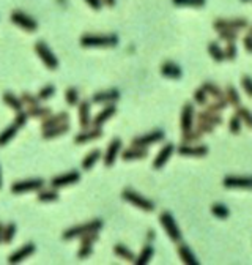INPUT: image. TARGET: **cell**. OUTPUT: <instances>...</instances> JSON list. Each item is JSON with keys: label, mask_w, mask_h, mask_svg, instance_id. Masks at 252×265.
<instances>
[{"label": "cell", "mask_w": 252, "mask_h": 265, "mask_svg": "<svg viewBox=\"0 0 252 265\" xmlns=\"http://www.w3.org/2000/svg\"><path fill=\"white\" fill-rule=\"evenodd\" d=\"M118 37L115 33H84L81 37L82 48H115L118 44Z\"/></svg>", "instance_id": "cell-1"}, {"label": "cell", "mask_w": 252, "mask_h": 265, "mask_svg": "<svg viewBox=\"0 0 252 265\" xmlns=\"http://www.w3.org/2000/svg\"><path fill=\"white\" fill-rule=\"evenodd\" d=\"M104 223L103 219H92V221H87L84 224H78V226H73L70 229H67L62 234L63 240H73V238H81L82 235L89 234V232H95L98 230L100 232L103 229Z\"/></svg>", "instance_id": "cell-2"}, {"label": "cell", "mask_w": 252, "mask_h": 265, "mask_svg": "<svg viewBox=\"0 0 252 265\" xmlns=\"http://www.w3.org/2000/svg\"><path fill=\"white\" fill-rule=\"evenodd\" d=\"M122 199H123V201H126V202H129L131 205L144 210V212H153V210H155V204H153L150 199H147L145 196L136 193L134 190H131V188L123 190Z\"/></svg>", "instance_id": "cell-3"}, {"label": "cell", "mask_w": 252, "mask_h": 265, "mask_svg": "<svg viewBox=\"0 0 252 265\" xmlns=\"http://www.w3.org/2000/svg\"><path fill=\"white\" fill-rule=\"evenodd\" d=\"M35 52L40 57V60L45 63V66L48 70L54 71L59 68V59L56 57V54L51 51V48L45 41H37L35 43Z\"/></svg>", "instance_id": "cell-4"}, {"label": "cell", "mask_w": 252, "mask_h": 265, "mask_svg": "<svg viewBox=\"0 0 252 265\" xmlns=\"http://www.w3.org/2000/svg\"><path fill=\"white\" fill-rule=\"evenodd\" d=\"M159 223H161V226L164 227V230H166V234H167V237L172 240V241H175V243H180L181 241V230H180V227L177 226V223H175V219H173V216H172V213L170 212H162L161 215H159Z\"/></svg>", "instance_id": "cell-5"}, {"label": "cell", "mask_w": 252, "mask_h": 265, "mask_svg": "<svg viewBox=\"0 0 252 265\" xmlns=\"http://www.w3.org/2000/svg\"><path fill=\"white\" fill-rule=\"evenodd\" d=\"M10 21L13 22V24L19 29H23L24 32H29V33H34L38 30V22L29 16L24 11H19V10H15L12 16H10Z\"/></svg>", "instance_id": "cell-6"}, {"label": "cell", "mask_w": 252, "mask_h": 265, "mask_svg": "<svg viewBox=\"0 0 252 265\" xmlns=\"http://www.w3.org/2000/svg\"><path fill=\"white\" fill-rule=\"evenodd\" d=\"M43 186H45V180L43 179H30V180L15 182L10 190H12L13 194H24V193H30V191H38Z\"/></svg>", "instance_id": "cell-7"}, {"label": "cell", "mask_w": 252, "mask_h": 265, "mask_svg": "<svg viewBox=\"0 0 252 265\" xmlns=\"http://www.w3.org/2000/svg\"><path fill=\"white\" fill-rule=\"evenodd\" d=\"M79 180H81L79 171H68V172H63V174H59L56 177H52L51 186L56 188V190H60V188H65V186H70V185L78 183Z\"/></svg>", "instance_id": "cell-8"}, {"label": "cell", "mask_w": 252, "mask_h": 265, "mask_svg": "<svg viewBox=\"0 0 252 265\" xmlns=\"http://www.w3.org/2000/svg\"><path fill=\"white\" fill-rule=\"evenodd\" d=\"M213 29L217 30H224V29H233V30H243L247 29V19L244 18H235V19H224V18H217L213 21Z\"/></svg>", "instance_id": "cell-9"}, {"label": "cell", "mask_w": 252, "mask_h": 265, "mask_svg": "<svg viewBox=\"0 0 252 265\" xmlns=\"http://www.w3.org/2000/svg\"><path fill=\"white\" fill-rule=\"evenodd\" d=\"M164 131L162 129H155L151 132H147V135H142V136H136L131 141V146H137V147H148L153 146V144L161 142L164 139Z\"/></svg>", "instance_id": "cell-10"}, {"label": "cell", "mask_w": 252, "mask_h": 265, "mask_svg": "<svg viewBox=\"0 0 252 265\" xmlns=\"http://www.w3.org/2000/svg\"><path fill=\"white\" fill-rule=\"evenodd\" d=\"M222 185L228 190H252V175L239 177V175H227Z\"/></svg>", "instance_id": "cell-11"}, {"label": "cell", "mask_w": 252, "mask_h": 265, "mask_svg": "<svg viewBox=\"0 0 252 265\" xmlns=\"http://www.w3.org/2000/svg\"><path fill=\"white\" fill-rule=\"evenodd\" d=\"M208 147L200 144V146H192V144H181L177 147V153L181 157H194V158H203L208 155Z\"/></svg>", "instance_id": "cell-12"}, {"label": "cell", "mask_w": 252, "mask_h": 265, "mask_svg": "<svg viewBox=\"0 0 252 265\" xmlns=\"http://www.w3.org/2000/svg\"><path fill=\"white\" fill-rule=\"evenodd\" d=\"M122 146H123L122 139L115 138V139L111 141V144L107 146V150H106V153H104V158H103L106 168H112V166L115 164L120 152H122Z\"/></svg>", "instance_id": "cell-13"}, {"label": "cell", "mask_w": 252, "mask_h": 265, "mask_svg": "<svg viewBox=\"0 0 252 265\" xmlns=\"http://www.w3.org/2000/svg\"><path fill=\"white\" fill-rule=\"evenodd\" d=\"M194 117H195V110L192 103H186L181 109V117H180V128L181 131H189L192 129L194 125Z\"/></svg>", "instance_id": "cell-14"}, {"label": "cell", "mask_w": 252, "mask_h": 265, "mask_svg": "<svg viewBox=\"0 0 252 265\" xmlns=\"http://www.w3.org/2000/svg\"><path fill=\"white\" fill-rule=\"evenodd\" d=\"M103 136V129L98 128V126H93V128H85L82 129L81 132L74 136V144H87V142H92V141H96Z\"/></svg>", "instance_id": "cell-15"}, {"label": "cell", "mask_w": 252, "mask_h": 265, "mask_svg": "<svg viewBox=\"0 0 252 265\" xmlns=\"http://www.w3.org/2000/svg\"><path fill=\"white\" fill-rule=\"evenodd\" d=\"M173 152H175V146H173V144H166V146H164V147L158 152L156 158L153 160V168H155V169L164 168V166L167 164V161L172 158Z\"/></svg>", "instance_id": "cell-16"}, {"label": "cell", "mask_w": 252, "mask_h": 265, "mask_svg": "<svg viewBox=\"0 0 252 265\" xmlns=\"http://www.w3.org/2000/svg\"><path fill=\"white\" fill-rule=\"evenodd\" d=\"M120 99V92L117 88H111V90H104V92H98L92 96V101L96 104H111Z\"/></svg>", "instance_id": "cell-17"}, {"label": "cell", "mask_w": 252, "mask_h": 265, "mask_svg": "<svg viewBox=\"0 0 252 265\" xmlns=\"http://www.w3.org/2000/svg\"><path fill=\"white\" fill-rule=\"evenodd\" d=\"M34 252H35V245H34V243H26V245H23L19 249H16L12 256L8 257V263L23 262V260L29 259V256H32Z\"/></svg>", "instance_id": "cell-18"}, {"label": "cell", "mask_w": 252, "mask_h": 265, "mask_svg": "<svg viewBox=\"0 0 252 265\" xmlns=\"http://www.w3.org/2000/svg\"><path fill=\"white\" fill-rule=\"evenodd\" d=\"M78 118H79V126L82 129L85 128H90L92 126V117H90V101H79L78 104Z\"/></svg>", "instance_id": "cell-19"}, {"label": "cell", "mask_w": 252, "mask_h": 265, "mask_svg": "<svg viewBox=\"0 0 252 265\" xmlns=\"http://www.w3.org/2000/svg\"><path fill=\"white\" fill-rule=\"evenodd\" d=\"M117 114V107L114 103L111 104H107L103 110H100V112L96 114V117L92 120V126H98V128H101L107 120H111L114 115Z\"/></svg>", "instance_id": "cell-20"}, {"label": "cell", "mask_w": 252, "mask_h": 265, "mask_svg": "<svg viewBox=\"0 0 252 265\" xmlns=\"http://www.w3.org/2000/svg\"><path fill=\"white\" fill-rule=\"evenodd\" d=\"M148 157V150L147 147H137V146H131L129 149L122 152V158L125 161H134V160H144Z\"/></svg>", "instance_id": "cell-21"}, {"label": "cell", "mask_w": 252, "mask_h": 265, "mask_svg": "<svg viewBox=\"0 0 252 265\" xmlns=\"http://www.w3.org/2000/svg\"><path fill=\"white\" fill-rule=\"evenodd\" d=\"M70 121V114L68 112H59L56 115H49L46 117L45 120L41 121V129H49L52 126H57V125H62V123H67Z\"/></svg>", "instance_id": "cell-22"}, {"label": "cell", "mask_w": 252, "mask_h": 265, "mask_svg": "<svg viewBox=\"0 0 252 265\" xmlns=\"http://www.w3.org/2000/svg\"><path fill=\"white\" fill-rule=\"evenodd\" d=\"M161 74L164 77H167V79H180V77L183 76V70L177 63L167 60V62H164L162 66H161Z\"/></svg>", "instance_id": "cell-23"}, {"label": "cell", "mask_w": 252, "mask_h": 265, "mask_svg": "<svg viewBox=\"0 0 252 265\" xmlns=\"http://www.w3.org/2000/svg\"><path fill=\"white\" fill-rule=\"evenodd\" d=\"M71 128L70 125V121H67V123H62V125H57V126H52L49 129H43V139H46V141H51V139H56L62 135H65V132H68Z\"/></svg>", "instance_id": "cell-24"}, {"label": "cell", "mask_w": 252, "mask_h": 265, "mask_svg": "<svg viewBox=\"0 0 252 265\" xmlns=\"http://www.w3.org/2000/svg\"><path fill=\"white\" fill-rule=\"evenodd\" d=\"M177 251H178V256H180V259H181L183 263H186V265H199V263H200L199 259L195 257V254L191 251L189 246L180 245Z\"/></svg>", "instance_id": "cell-25"}, {"label": "cell", "mask_w": 252, "mask_h": 265, "mask_svg": "<svg viewBox=\"0 0 252 265\" xmlns=\"http://www.w3.org/2000/svg\"><path fill=\"white\" fill-rule=\"evenodd\" d=\"M100 158H101V150L100 149H93L92 152L87 153L85 158L82 160V169L84 171H90Z\"/></svg>", "instance_id": "cell-26"}, {"label": "cell", "mask_w": 252, "mask_h": 265, "mask_svg": "<svg viewBox=\"0 0 252 265\" xmlns=\"http://www.w3.org/2000/svg\"><path fill=\"white\" fill-rule=\"evenodd\" d=\"M37 201L38 202H45V204H49V202H57L59 201V193L56 188H51V190H38V196H37Z\"/></svg>", "instance_id": "cell-27"}, {"label": "cell", "mask_w": 252, "mask_h": 265, "mask_svg": "<svg viewBox=\"0 0 252 265\" xmlns=\"http://www.w3.org/2000/svg\"><path fill=\"white\" fill-rule=\"evenodd\" d=\"M2 99H4V103H5L10 109L16 110V112H19V110H23V107H24L23 99L18 98V96L13 95V93H10V92L4 93V95H2Z\"/></svg>", "instance_id": "cell-28"}, {"label": "cell", "mask_w": 252, "mask_h": 265, "mask_svg": "<svg viewBox=\"0 0 252 265\" xmlns=\"http://www.w3.org/2000/svg\"><path fill=\"white\" fill-rule=\"evenodd\" d=\"M26 112H27V115H29V117L41 118V120H45L46 117H49V115L52 114L49 107L40 106V104H35V106H30V107H27Z\"/></svg>", "instance_id": "cell-29"}, {"label": "cell", "mask_w": 252, "mask_h": 265, "mask_svg": "<svg viewBox=\"0 0 252 265\" xmlns=\"http://www.w3.org/2000/svg\"><path fill=\"white\" fill-rule=\"evenodd\" d=\"M206 49H208V54H210V57L214 60V62H217V63H221V62H224L225 60V55H224V51H222V48L219 46V44L216 43V41H211V43H208V46H206Z\"/></svg>", "instance_id": "cell-30"}, {"label": "cell", "mask_w": 252, "mask_h": 265, "mask_svg": "<svg viewBox=\"0 0 252 265\" xmlns=\"http://www.w3.org/2000/svg\"><path fill=\"white\" fill-rule=\"evenodd\" d=\"M202 88H203V90L206 92V95L213 96L214 99H222V98H225V92L222 90L221 87H217L214 82L206 81V82H203Z\"/></svg>", "instance_id": "cell-31"}, {"label": "cell", "mask_w": 252, "mask_h": 265, "mask_svg": "<svg viewBox=\"0 0 252 265\" xmlns=\"http://www.w3.org/2000/svg\"><path fill=\"white\" fill-rule=\"evenodd\" d=\"M153 254H155V248H153L150 243H147V245L142 248L140 254L136 257V265H147L150 262V259L153 257Z\"/></svg>", "instance_id": "cell-32"}, {"label": "cell", "mask_w": 252, "mask_h": 265, "mask_svg": "<svg viewBox=\"0 0 252 265\" xmlns=\"http://www.w3.org/2000/svg\"><path fill=\"white\" fill-rule=\"evenodd\" d=\"M203 138V132L199 129H189L181 132V144H197Z\"/></svg>", "instance_id": "cell-33"}, {"label": "cell", "mask_w": 252, "mask_h": 265, "mask_svg": "<svg viewBox=\"0 0 252 265\" xmlns=\"http://www.w3.org/2000/svg\"><path fill=\"white\" fill-rule=\"evenodd\" d=\"M197 120H206V121H210L211 125L217 126V125H221L222 123V117L216 114V112H210V110H200V112H197Z\"/></svg>", "instance_id": "cell-34"}, {"label": "cell", "mask_w": 252, "mask_h": 265, "mask_svg": "<svg viewBox=\"0 0 252 265\" xmlns=\"http://www.w3.org/2000/svg\"><path fill=\"white\" fill-rule=\"evenodd\" d=\"M114 254H115L117 257L125 259V260H128V262H136L134 252L131 251L128 246H125V245H115V246H114Z\"/></svg>", "instance_id": "cell-35"}, {"label": "cell", "mask_w": 252, "mask_h": 265, "mask_svg": "<svg viewBox=\"0 0 252 265\" xmlns=\"http://www.w3.org/2000/svg\"><path fill=\"white\" fill-rule=\"evenodd\" d=\"M18 131H19V128H18L15 123H12L10 126H7L2 132H0V147L7 146V144L18 135Z\"/></svg>", "instance_id": "cell-36"}, {"label": "cell", "mask_w": 252, "mask_h": 265, "mask_svg": "<svg viewBox=\"0 0 252 265\" xmlns=\"http://www.w3.org/2000/svg\"><path fill=\"white\" fill-rule=\"evenodd\" d=\"M225 99H227V103L230 104V106H233V107H238L239 104H241V98H239V95H238V92H236V88L233 87V85H227L225 87Z\"/></svg>", "instance_id": "cell-37"}, {"label": "cell", "mask_w": 252, "mask_h": 265, "mask_svg": "<svg viewBox=\"0 0 252 265\" xmlns=\"http://www.w3.org/2000/svg\"><path fill=\"white\" fill-rule=\"evenodd\" d=\"M65 101L70 106H78L79 104V90L76 87H68L65 90Z\"/></svg>", "instance_id": "cell-38"}, {"label": "cell", "mask_w": 252, "mask_h": 265, "mask_svg": "<svg viewBox=\"0 0 252 265\" xmlns=\"http://www.w3.org/2000/svg\"><path fill=\"white\" fill-rule=\"evenodd\" d=\"M239 120L243 121V123L247 126V128H252V112L247 109V107H243V106H238L236 107V112H235Z\"/></svg>", "instance_id": "cell-39"}, {"label": "cell", "mask_w": 252, "mask_h": 265, "mask_svg": "<svg viewBox=\"0 0 252 265\" xmlns=\"http://www.w3.org/2000/svg\"><path fill=\"white\" fill-rule=\"evenodd\" d=\"M175 7H191V8H203L206 0H172Z\"/></svg>", "instance_id": "cell-40"}, {"label": "cell", "mask_w": 252, "mask_h": 265, "mask_svg": "<svg viewBox=\"0 0 252 265\" xmlns=\"http://www.w3.org/2000/svg\"><path fill=\"white\" fill-rule=\"evenodd\" d=\"M54 95H56V87H54L52 84H48V85L40 88V92H38L37 96H38L40 101H48V99H51Z\"/></svg>", "instance_id": "cell-41"}, {"label": "cell", "mask_w": 252, "mask_h": 265, "mask_svg": "<svg viewBox=\"0 0 252 265\" xmlns=\"http://www.w3.org/2000/svg\"><path fill=\"white\" fill-rule=\"evenodd\" d=\"M217 37L219 40H224V41H236L238 38V30L233 29H224V30H217Z\"/></svg>", "instance_id": "cell-42"}, {"label": "cell", "mask_w": 252, "mask_h": 265, "mask_svg": "<svg viewBox=\"0 0 252 265\" xmlns=\"http://www.w3.org/2000/svg\"><path fill=\"white\" fill-rule=\"evenodd\" d=\"M211 213H213L216 218H219V219H225V218H228V215H230V210H228L224 204H214V205L211 207Z\"/></svg>", "instance_id": "cell-43"}, {"label": "cell", "mask_w": 252, "mask_h": 265, "mask_svg": "<svg viewBox=\"0 0 252 265\" xmlns=\"http://www.w3.org/2000/svg\"><path fill=\"white\" fill-rule=\"evenodd\" d=\"M16 232H18V227L15 223H10L5 226V230H4V241L5 243H12L16 237Z\"/></svg>", "instance_id": "cell-44"}, {"label": "cell", "mask_w": 252, "mask_h": 265, "mask_svg": "<svg viewBox=\"0 0 252 265\" xmlns=\"http://www.w3.org/2000/svg\"><path fill=\"white\" fill-rule=\"evenodd\" d=\"M227 106H228L227 99L222 98V99H216V101L211 103V104H206V110H210V112H216V114H219V112H221V110H224Z\"/></svg>", "instance_id": "cell-45"}, {"label": "cell", "mask_w": 252, "mask_h": 265, "mask_svg": "<svg viewBox=\"0 0 252 265\" xmlns=\"http://www.w3.org/2000/svg\"><path fill=\"white\" fill-rule=\"evenodd\" d=\"M236 54H238V49H236L235 41H228V43H227V46H225V49H224L225 60L233 62V60L236 59Z\"/></svg>", "instance_id": "cell-46"}, {"label": "cell", "mask_w": 252, "mask_h": 265, "mask_svg": "<svg viewBox=\"0 0 252 265\" xmlns=\"http://www.w3.org/2000/svg\"><path fill=\"white\" fill-rule=\"evenodd\" d=\"M228 129L232 135H239V131H241V120L236 114H233L232 117H230L228 120Z\"/></svg>", "instance_id": "cell-47"}, {"label": "cell", "mask_w": 252, "mask_h": 265, "mask_svg": "<svg viewBox=\"0 0 252 265\" xmlns=\"http://www.w3.org/2000/svg\"><path fill=\"white\" fill-rule=\"evenodd\" d=\"M194 101L197 104H200V106H206V101H208V95L206 92L203 90V88H197V90L194 92Z\"/></svg>", "instance_id": "cell-48"}, {"label": "cell", "mask_w": 252, "mask_h": 265, "mask_svg": "<svg viewBox=\"0 0 252 265\" xmlns=\"http://www.w3.org/2000/svg\"><path fill=\"white\" fill-rule=\"evenodd\" d=\"M197 129L202 131L203 135H211L214 131V125H211L210 121H206V120H197Z\"/></svg>", "instance_id": "cell-49"}, {"label": "cell", "mask_w": 252, "mask_h": 265, "mask_svg": "<svg viewBox=\"0 0 252 265\" xmlns=\"http://www.w3.org/2000/svg\"><path fill=\"white\" fill-rule=\"evenodd\" d=\"M21 99H23L24 106H27V107H30V106H35V104H40V99H38V96H37V95H32V93H27V92L21 95Z\"/></svg>", "instance_id": "cell-50"}, {"label": "cell", "mask_w": 252, "mask_h": 265, "mask_svg": "<svg viewBox=\"0 0 252 265\" xmlns=\"http://www.w3.org/2000/svg\"><path fill=\"white\" fill-rule=\"evenodd\" d=\"M27 120H29V115H27L26 110H19V112H16V117H15L13 123L21 129V128H23V126L27 123Z\"/></svg>", "instance_id": "cell-51"}, {"label": "cell", "mask_w": 252, "mask_h": 265, "mask_svg": "<svg viewBox=\"0 0 252 265\" xmlns=\"http://www.w3.org/2000/svg\"><path fill=\"white\" fill-rule=\"evenodd\" d=\"M92 252H93V246H90V245H81L79 251H78V257L84 260L87 257H90Z\"/></svg>", "instance_id": "cell-52"}, {"label": "cell", "mask_w": 252, "mask_h": 265, "mask_svg": "<svg viewBox=\"0 0 252 265\" xmlns=\"http://www.w3.org/2000/svg\"><path fill=\"white\" fill-rule=\"evenodd\" d=\"M241 87H243V90L247 93V96L252 98V77L243 76V79H241Z\"/></svg>", "instance_id": "cell-53"}, {"label": "cell", "mask_w": 252, "mask_h": 265, "mask_svg": "<svg viewBox=\"0 0 252 265\" xmlns=\"http://www.w3.org/2000/svg\"><path fill=\"white\" fill-rule=\"evenodd\" d=\"M84 2L89 5L92 10H95V11H100L101 8H103V4H101V0H84Z\"/></svg>", "instance_id": "cell-54"}, {"label": "cell", "mask_w": 252, "mask_h": 265, "mask_svg": "<svg viewBox=\"0 0 252 265\" xmlns=\"http://www.w3.org/2000/svg\"><path fill=\"white\" fill-rule=\"evenodd\" d=\"M243 46H244L246 52L252 54V37L249 35V33H247L246 37H243Z\"/></svg>", "instance_id": "cell-55"}, {"label": "cell", "mask_w": 252, "mask_h": 265, "mask_svg": "<svg viewBox=\"0 0 252 265\" xmlns=\"http://www.w3.org/2000/svg\"><path fill=\"white\" fill-rule=\"evenodd\" d=\"M101 4H103V7L114 8V7H115V4H117V0H101Z\"/></svg>", "instance_id": "cell-56"}, {"label": "cell", "mask_w": 252, "mask_h": 265, "mask_svg": "<svg viewBox=\"0 0 252 265\" xmlns=\"http://www.w3.org/2000/svg\"><path fill=\"white\" fill-rule=\"evenodd\" d=\"M4 230H5V226L4 223H0V243L4 241Z\"/></svg>", "instance_id": "cell-57"}, {"label": "cell", "mask_w": 252, "mask_h": 265, "mask_svg": "<svg viewBox=\"0 0 252 265\" xmlns=\"http://www.w3.org/2000/svg\"><path fill=\"white\" fill-rule=\"evenodd\" d=\"M147 237H148L150 241H151V240H155V232H153V230H148V235H147Z\"/></svg>", "instance_id": "cell-58"}, {"label": "cell", "mask_w": 252, "mask_h": 265, "mask_svg": "<svg viewBox=\"0 0 252 265\" xmlns=\"http://www.w3.org/2000/svg\"><path fill=\"white\" fill-rule=\"evenodd\" d=\"M4 186V179H2V169H0V190H2Z\"/></svg>", "instance_id": "cell-59"}, {"label": "cell", "mask_w": 252, "mask_h": 265, "mask_svg": "<svg viewBox=\"0 0 252 265\" xmlns=\"http://www.w3.org/2000/svg\"><path fill=\"white\" fill-rule=\"evenodd\" d=\"M249 35L252 37V26H249Z\"/></svg>", "instance_id": "cell-60"}, {"label": "cell", "mask_w": 252, "mask_h": 265, "mask_svg": "<svg viewBox=\"0 0 252 265\" xmlns=\"http://www.w3.org/2000/svg\"><path fill=\"white\" fill-rule=\"evenodd\" d=\"M241 2H243V4H247V2H250V0H241Z\"/></svg>", "instance_id": "cell-61"}, {"label": "cell", "mask_w": 252, "mask_h": 265, "mask_svg": "<svg viewBox=\"0 0 252 265\" xmlns=\"http://www.w3.org/2000/svg\"><path fill=\"white\" fill-rule=\"evenodd\" d=\"M250 2H252V0H250Z\"/></svg>", "instance_id": "cell-62"}]
</instances>
